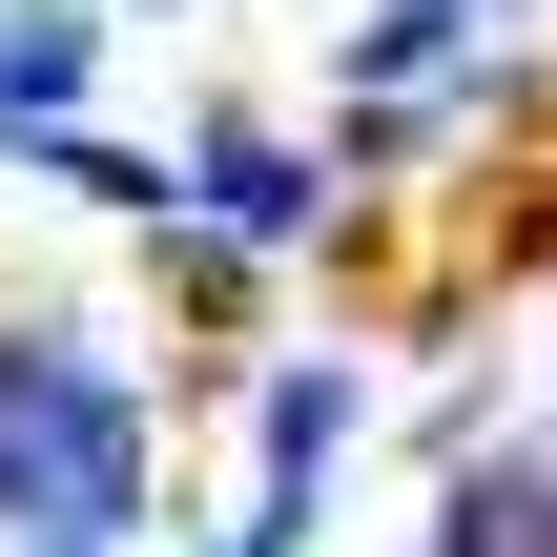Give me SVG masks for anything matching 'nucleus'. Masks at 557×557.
<instances>
[{"mask_svg":"<svg viewBox=\"0 0 557 557\" xmlns=\"http://www.w3.org/2000/svg\"><path fill=\"white\" fill-rule=\"evenodd\" d=\"M0 496L124 517V413H103V393H62V372H0Z\"/></svg>","mask_w":557,"mask_h":557,"instance_id":"f257e3e1","label":"nucleus"},{"mask_svg":"<svg viewBox=\"0 0 557 557\" xmlns=\"http://www.w3.org/2000/svg\"><path fill=\"white\" fill-rule=\"evenodd\" d=\"M434 557H557V455H475L455 517H434Z\"/></svg>","mask_w":557,"mask_h":557,"instance_id":"f03ea898","label":"nucleus"}]
</instances>
